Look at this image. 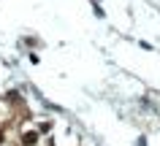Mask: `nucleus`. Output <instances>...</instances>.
<instances>
[{
    "label": "nucleus",
    "instance_id": "1",
    "mask_svg": "<svg viewBox=\"0 0 160 146\" xmlns=\"http://www.w3.org/2000/svg\"><path fill=\"white\" fill-rule=\"evenodd\" d=\"M38 130H25L22 133V146H38Z\"/></svg>",
    "mask_w": 160,
    "mask_h": 146
},
{
    "label": "nucleus",
    "instance_id": "2",
    "mask_svg": "<svg viewBox=\"0 0 160 146\" xmlns=\"http://www.w3.org/2000/svg\"><path fill=\"white\" fill-rule=\"evenodd\" d=\"M49 127H52L49 122H41V127H38V133H49Z\"/></svg>",
    "mask_w": 160,
    "mask_h": 146
},
{
    "label": "nucleus",
    "instance_id": "3",
    "mask_svg": "<svg viewBox=\"0 0 160 146\" xmlns=\"http://www.w3.org/2000/svg\"><path fill=\"white\" fill-rule=\"evenodd\" d=\"M0 144H6V130L0 127Z\"/></svg>",
    "mask_w": 160,
    "mask_h": 146
}]
</instances>
